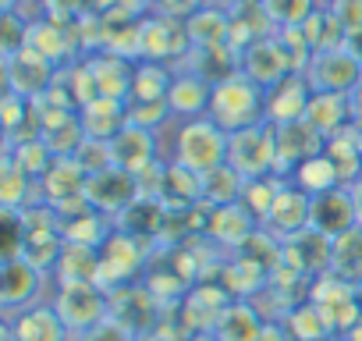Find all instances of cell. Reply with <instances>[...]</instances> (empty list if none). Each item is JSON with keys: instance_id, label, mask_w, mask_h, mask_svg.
I'll use <instances>...</instances> for the list:
<instances>
[{"instance_id": "6da1fadb", "label": "cell", "mask_w": 362, "mask_h": 341, "mask_svg": "<svg viewBox=\"0 0 362 341\" xmlns=\"http://www.w3.org/2000/svg\"><path fill=\"white\" fill-rule=\"evenodd\" d=\"M210 121H217L228 135L252 128L259 121H267V89L256 86L249 75L235 71L228 79H221L214 86V100H210Z\"/></svg>"}, {"instance_id": "7a4b0ae2", "label": "cell", "mask_w": 362, "mask_h": 341, "mask_svg": "<svg viewBox=\"0 0 362 341\" xmlns=\"http://www.w3.org/2000/svg\"><path fill=\"white\" fill-rule=\"evenodd\" d=\"M170 163L192 170V175H206V170L228 163V132L210 121V117H196V121H177V135H174V153Z\"/></svg>"}, {"instance_id": "3957f363", "label": "cell", "mask_w": 362, "mask_h": 341, "mask_svg": "<svg viewBox=\"0 0 362 341\" xmlns=\"http://www.w3.org/2000/svg\"><path fill=\"white\" fill-rule=\"evenodd\" d=\"M228 167H235L245 182L277 175V128L259 121L252 128L228 135Z\"/></svg>"}, {"instance_id": "277c9868", "label": "cell", "mask_w": 362, "mask_h": 341, "mask_svg": "<svg viewBox=\"0 0 362 341\" xmlns=\"http://www.w3.org/2000/svg\"><path fill=\"white\" fill-rule=\"evenodd\" d=\"M50 302L64 320V327L71 330V337L110 316V291L100 288L96 281H57Z\"/></svg>"}, {"instance_id": "5b68a950", "label": "cell", "mask_w": 362, "mask_h": 341, "mask_svg": "<svg viewBox=\"0 0 362 341\" xmlns=\"http://www.w3.org/2000/svg\"><path fill=\"white\" fill-rule=\"evenodd\" d=\"M146 270H149V242L114 228V235L100 249V288L117 291L124 284H135Z\"/></svg>"}, {"instance_id": "8992f818", "label": "cell", "mask_w": 362, "mask_h": 341, "mask_svg": "<svg viewBox=\"0 0 362 341\" xmlns=\"http://www.w3.org/2000/svg\"><path fill=\"white\" fill-rule=\"evenodd\" d=\"M309 302L320 309V316L327 320V327H330L334 337H344V334L362 320L355 284L344 281V277H337V274L316 277V281H313V291H309Z\"/></svg>"}, {"instance_id": "52a82bcc", "label": "cell", "mask_w": 362, "mask_h": 341, "mask_svg": "<svg viewBox=\"0 0 362 341\" xmlns=\"http://www.w3.org/2000/svg\"><path fill=\"white\" fill-rule=\"evenodd\" d=\"M305 79H309L313 93H341V96H348L362 82V61L348 47L320 50V54H313V61L305 68Z\"/></svg>"}, {"instance_id": "ba28073f", "label": "cell", "mask_w": 362, "mask_h": 341, "mask_svg": "<svg viewBox=\"0 0 362 341\" xmlns=\"http://www.w3.org/2000/svg\"><path fill=\"white\" fill-rule=\"evenodd\" d=\"M86 200H89L93 210H100V214H107L110 221H117V217L139 200V178L110 163L107 170H96V175H89V182H86Z\"/></svg>"}, {"instance_id": "9c48e42d", "label": "cell", "mask_w": 362, "mask_h": 341, "mask_svg": "<svg viewBox=\"0 0 362 341\" xmlns=\"http://www.w3.org/2000/svg\"><path fill=\"white\" fill-rule=\"evenodd\" d=\"M47 277L50 274H43L29 260H4V270H0V306H4V313L40 306L47 295Z\"/></svg>"}, {"instance_id": "30bf717a", "label": "cell", "mask_w": 362, "mask_h": 341, "mask_svg": "<svg viewBox=\"0 0 362 341\" xmlns=\"http://www.w3.org/2000/svg\"><path fill=\"white\" fill-rule=\"evenodd\" d=\"M4 61V82H8V93H18V96H25V100H40L50 86H54V79H57V64H50L47 57H40L33 47H25V50H18V54H11V57H0Z\"/></svg>"}, {"instance_id": "8fae6325", "label": "cell", "mask_w": 362, "mask_h": 341, "mask_svg": "<svg viewBox=\"0 0 362 341\" xmlns=\"http://www.w3.org/2000/svg\"><path fill=\"white\" fill-rule=\"evenodd\" d=\"M274 128H277V178H291L305 160L327 149V139L305 117L291 125H274Z\"/></svg>"}, {"instance_id": "7c38bea8", "label": "cell", "mask_w": 362, "mask_h": 341, "mask_svg": "<svg viewBox=\"0 0 362 341\" xmlns=\"http://www.w3.org/2000/svg\"><path fill=\"white\" fill-rule=\"evenodd\" d=\"M4 337L8 341H71V330L57 316L54 302H40L18 313H4Z\"/></svg>"}, {"instance_id": "4fadbf2b", "label": "cell", "mask_w": 362, "mask_h": 341, "mask_svg": "<svg viewBox=\"0 0 362 341\" xmlns=\"http://www.w3.org/2000/svg\"><path fill=\"white\" fill-rule=\"evenodd\" d=\"M192 50L185 22H174L163 15H146L142 18V61H163L174 64Z\"/></svg>"}, {"instance_id": "5bb4252c", "label": "cell", "mask_w": 362, "mask_h": 341, "mask_svg": "<svg viewBox=\"0 0 362 341\" xmlns=\"http://www.w3.org/2000/svg\"><path fill=\"white\" fill-rule=\"evenodd\" d=\"M309 228H313V196H305L302 189L284 182L270 207V217L263 221V231H270L277 242H288Z\"/></svg>"}, {"instance_id": "9a60e30c", "label": "cell", "mask_w": 362, "mask_h": 341, "mask_svg": "<svg viewBox=\"0 0 362 341\" xmlns=\"http://www.w3.org/2000/svg\"><path fill=\"white\" fill-rule=\"evenodd\" d=\"M110 156H114V167L128 170V175H142L146 167H153V163L163 160V153H160V135L128 121V125L110 139Z\"/></svg>"}, {"instance_id": "2e32d148", "label": "cell", "mask_w": 362, "mask_h": 341, "mask_svg": "<svg viewBox=\"0 0 362 341\" xmlns=\"http://www.w3.org/2000/svg\"><path fill=\"white\" fill-rule=\"evenodd\" d=\"M259 228H263V224H259L242 203H228V207L206 210L203 235H206L210 242H217L221 249H245V242H249Z\"/></svg>"}, {"instance_id": "e0dca14e", "label": "cell", "mask_w": 362, "mask_h": 341, "mask_svg": "<svg viewBox=\"0 0 362 341\" xmlns=\"http://www.w3.org/2000/svg\"><path fill=\"white\" fill-rule=\"evenodd\" d=\"M309 100H313V86L302 71H291L284 75L277 86L267 89V121L270 125H291V121H302L305 110H309Z\"/></svg>"}, {"instance_id": "ac0fdd59", "label": "cell", "mask_w": 362, "mask_h": 341, "mask_svg": "<svg viewBox=\"0 0 362 341\" xmlns=\"http://www.w3.org/2000/svg\"><path fill=\"white\" fill-rule=\"evenodd\" d=\"M238 71L249 75L256 86L270 89V86H277L284 75H291V64H288L284 50L277 47V40H274V36H263V40H256L249 50H242Z\"/></svg>"}, {"instance_id": "d6986e66", "label": "cell", "mask_w": 362, "mask_h": 341, "mask_svg": "<svg viewBox=\"0 0 362 341\" xmlns=\"http://www.w3.org/2000/svg\"><path fill=\"white\" fill-rule=\"evenodd\" d=\"M330 253H334V238L320 235L316 228H309V231H302V235L284 242V263H291L309 281L330 274Z\"/></svg>"}, {"instance_id": "ffe728a7", "label": "cell", "mask_w": 362, "mask_h": 341, "mask_svg": "<svg viewBox=\"0 0 362 341\" xmlns=\"http://www.w3.org/2000/svg\"><path fill=\"white\" fill-rule=\"evenodd\" d=\"M210 100H214V82H206V79L196 75V71H174L167 103H170V114H174L177 121L206 117V114H210Z\"/></svg>"}, {"instance_id": "44dd1931", "label": "cell", "mask_w": 362, "mask_h": 341, "mask_svg": "<svg viewBox=\"0 0 362 341\" xmlns=\"http://www.w3.org/2000/svg\"><path fill=\"white\" fill-rule=\"evenodd\" d=\"M135 64H139V61L121 57V54H110V50L93 54V57H89V68H93V79H96L100 96L128 103V100H132V82H135Z\"/></svg>"}, {"instance_id": "7402d4cb", "label": "cell", "mask_w": 362, "mask_h": 341, "mask_svg": "<svg viewBox=\"0 0 362 341\" xmlns=\"http://www.w3.org/2000/svg\"><path fill=\"white\" fill-rule=\"evenodd\" d=\"M358 224V214H355V200H351V189H334V192H323L313 200V228L327 238H341L344 231H351Z\"/></svg>"}, {"instance_id": "603a6c76", "label": "cell", "mask_w": 362, "mask_h": 341, "mask_svg": "<svg viewBox=\"0 0 362 341\" xmlns=\"http://www.w3.org/2000/svg\"><path fill=\"white\" fill-rule=\"evenodd\" d=\"M305 121H309L323 139H330V135L344 132L348 125H355V117H351V100L341 96V93H313L309 110H305Z\"/></svg>"}, {"instance_id": "cb8c5ba5", "label": "cell", "mask_w": 362, "mask_h": 341, "mask_svg": "<svg viewBox=\"0 0 362 341\" xmlns=\"http://www.w3.org/2000/svg\"><path fill=\"white\" fill-rule=\"evenodd\" d=\"M82 117V128L89 139H100V142H110L124 125H128V103L121 100H107V96H96L93 103H86L78 110Z\"/></svg>"}, {"instance_id": "d4e9b609", "label": "cell", "mask_w": 362, "mask_h": 341, "mask_svg": "<svg viewBox=\"0 0 362 341\" xmlns=\"http://www.w3.org/2000/svg\"><path fill=\"white\" fill-rule=\"evenodd\" d=\"M185 33L192 47H231V11L206 4L185 22Z\"/></svg>"}, {"instance_id": "484cf974", "label": "cell", "mask_w": 362, "mask_h": 341, "mask_svg": "<svg viewBox=\"0 0 362 341\" xmlns=\"http://www.w3.org/2000/svg\"><path fill=\"white\" fill-rule=\"evenodd\" d=\"M323 153L334 160V167H337V175H341V185H344V189H351V185L362 178V146H358V125H348L344 132L330 135Z\"/></svg>"}, {"instance_id": "4316f807", "label": "cell", "mask_w": 362, "mask_h": 341, "mask_svg": "<svg viewBox=\"0 0 362 341\" xmlns=\"http://www.w3.org/2000/svg\"><path fill=\"white\" fill-rule=\"evenodd\" d=\"M0 203H4V210H29L40 200V182L33 175H25V170L4 153V170H0Z\"/></svg>"}, {"instance_id": "83f0119b", "label": "cell", "mask_w": 362, "mask_h": 341, "mask_svg": "<svg viewBox=\"0 0 362 341\" xmlns=\"http://www.w3.org/2000/svg\"><path fill=\"white\" fill-rule=\"evenodd\" d=\"M263 323H267V320L256 313L252 302L235 299V302L224 309V316H221V323L214 327V334H217L221 341H256L259 330H263Z\"/></svg>"}, {"instance_id": "f1b7e54d", "label": "cell", "mask_w": 362, "mask_h": 341, "mask_svg": "<svg viewBox=\"0 0 362 341\" xmlns=\"http://www.w3.org/2000/svg\"><path fill=\"white\" fill-rule=\"evenodd\" d=\"M174 82V68L163 61H139L135 64V82H132V100L128 103H156L167 100Z\"/></svg>"}, {"instance_id": "f546056e", "label": "cell", "mask_w": 362, "mask_h": 341, "mask_svg": "<svg viewBox=\"0 0 362 341\" xmlns=\"http://www.w3.org/2000/svg\"><path fill=\"white\" fill-rule=\"evenodd\" d=\"M295 189H302L305 196H323V192H334V189H341V175H337V167H334V160L327 156V153H320V156H313V160H305L295 175L288 178Z\"/></svg>"}, {"instance_id": "4dcf8cb0", "label": "cell", "mask_w": 362, "mask_h": 341, "mask_svg": "<svg viewBox=\"0 0 362 341\" xmlns=\"http://www.w3.org/2000/svg\"><path fill=\"white\" fill-rule=\"evenodd\" d=\"M330 274H337V277H344L351 284H362V224H355L351 231L334 238Z\"/></svg>"}, {"instance_id": "1f68e13d", "label": "cell", "mask_w": 362, "mask_h": 341, "mask_svg": "<svg viewBox=\"0 0 362 341\" xmlns=\"http://www.w3.org/2000/svg\"><path fill=\"white\" fill-rule=\"evenodd\" d=\"M199 182H203V207H206V210H214V207H228V203H238L242 185H245V178L238 175L235 167H228V163L206 170Z\"/></svg>"}, {"instance_id": "d6a6232c", "label": "cell", "mask_w": 362, "mask_h": 341, "mask_svg": "<svg viewBox=\"0 0 362 341\" xmlns=\"http://www.w3.org/2000/svg\"><path fill=\"white\" fill-rule=\"evenodd\" d=\"M57 281H96L100 284V253L86 245L64 242L61 260H57Z\"/></svg>"}, {"instance_id": "836d02e7", "label": "cell", "mask_w": 362, "mask_h": 341, "mask_svg": "<svg viewBox=\"0 0 362 341\" xmlns=\"http://www.w3.org/2000/svg\"><path fill=\"white\" fill-rule=\"evenodd\" d=\"M302 29V36H305V43L313 47V54H320V50H334V47H344V29H341V22L327 11V4H320L309 18H305V25H298Z\"/></svg>"}, {"instance_id": "e575fe53", "label": "cell", "mask_w": 362, "mask_h": 341, "mask_svg": "<svg viewBox=\"0 0 362 341\" xmlns=\"http://www.w3.org/2000/svg\"><path fill=\"white\" fill-rule=\"evenodd\" d=\"M288 178H277V175H267V178H252V182H245L242 185V196H238V203L263 224L267 217H270V207H274V200H277V192H281V185H284Z\"/></svg>"}, {"instance_id": "d590c367", "label": "cell", "mask_w": 362, "mask_h": 341, "mask_svg": "<svg viewBox=\"0 0 362 341\" xmlns=\"http://www.w3.org/2000/svg\"><path fill=\"white\" fill-rule=\"evenodd\" d=\"M284 327H288L291 341H323V337H334L330 327H327V320L320 316V309H316L309 299L298 302V306L284 316Z\"/></svg>"}, {"instance_id": "8d00e7d4", "label": "cell", "mask_w": 362, "mask_h": 341, "mask_svg": "<svg viewBox=\"0 0 362 341\" xmlns=\"http://www.w3.org/2000/svg\"><path fill=\"white\" fill-rule=\"evenodd\" d=\"M4 153L25 170V175H33L36 182L47 175V170L54 167V153H50V146L43 142V139H33V142H18V146H4Z\"/></svg>"}, {"instance_id": "74e56055", "label": "cell", "mask_w": 362, "mask_h": 341, "mask_svg": "<svg viewBox=\"0 0 362 341\" xmlns=\"http://www.w3.org/2000/svg\"><path fill=\"white\" fill-rule=\"evenodd\" d=\"M274 29H298L320 8V0H259Z\"/></svg>"}, {"instance_id": "f35d334b", "label": "cell", "mask_w": 362, "mask_h": 341, "mask_svg": "<svg viewBox=\"0 0 362 341\" xmlns=\"http://www.w3.org/2000/svg\"><path fill=\"white\" fill-rule=\"evenodd\" d=\"M274 40H277V47L284 50L291 71H302V75H305V68H309V61H313V47L305 43L302 29H274Z\"/></svg>"}, {"instance_id": "ab89813d", "label": "cell", "mask_w": 362, "mask_h": 341, "mask_svg": "<svg viewBox=\"0 0 362 341\" xmlns=\"http://www.w3.org/2000/svg\"><path fill=\"white\" fill-rule=\"evenodd\" d=\"M0 29H4V43H0V54L4 57H11V54L29 47V29L33 25H25L18 15H0Z\"/></svg>"}, {"instance_id": "60d3db41", "label": "cell", "mask_w": 362, "mask_h": 341, "mask_svg": "<svg viewBox=\"0 0 362 341\" xmlns=\"http://www.w3.org/2000/svg\"><path fill=\"white\" fill-rule=\"evenodd\" d=\"M43 8H47V18H50V22L75 25L82 15L93 11V0H43Z\"/></svg>"}, {"instance_id": "b9f144b4", "label": "cell", "mask_w": 362, "mask_h": 341, "mask_svg": "<svg viewBox=\"0 0 362 341\" xmlns=\"http://www.w3.org/2000/svg\"><path fill=\"white\" fill-rule=\"evenodd\" d=\"M75 160L86 167V175H96V170H107L114 163L110 156V142H100V139H86L82 149L75 153Z\"/></svg>"}, {"instance_id": "7bdbcfd3", "label": "cell", "mask_w": 362, "mask_h": 341, "mask_svg": "<svg viewBox=\"0 0 362 341\" xmlns=\"http://www.w3.org/2000/svg\"><path fill=\"white\" fill-rule=\"evenodd\" d=\"M206 4H210V0H153V11L149 15H163V18H174V22H189Z\"/></svg>"}, {"instance_id": "ee69618b", "label": "cell", "mask_w": 362, "mask_h": 341, "mask_svg": "<svg viewBox=\"0 0 362 341\" xmlns=\"http://www.w3.org/2000/svg\"><path fill=\"white\" fill-rule=\"evenodd\" d=\"M327 11L341 22L344 36L362 29V0H327Z\"/></svg>"}, {"instance_id": "f6af8a7d", "label": "cell", "mask_w": 362, "mask_h": 341, "mask_svg": "<svg viewBox=\"0 0 362 341\" xmlns=\"http://www.w3.org/2000/svg\"><path fill=\"white\" fill-rule=\"evenodd\" d=\"M71 341H135V334H132L124 323H117L114 316H107L103 323H96V327H89V330L75 334Z\"/></svg>"}, {"instance_id": "bcb514c9", "label": "cell", "mask_w": 362, "mask_h": 341, "mask_svg": "<svg viewBox=\"0 0 362 341\" xmlns=\"http://www.w3.org/2000/svg\"><path fill=\"white\" fill-rule=\"evenodd\" d=\"M256 341H291V334H288L284 323H263V330H259Z\"/></svg>"}, {"instance_id": "7dc6e473", "label": "cell", "mask_w": 362, "mask_h": 341, "mask_svg": "<svg viewBox=\"0 0 362 341\" xmlns=\"http://www.w3.org/2000/svg\"><path fill=\"white\" fill-rule=\"evenodd\" d=\"M348 100H351V117H355V125L362 128V82L348 93Z\"/></svg>"}, {"instance_id": "c3c4849f", "label": "cell", "mask_w": 362, "mask_h": 341, "mask_svg": "<svg viewBox=\"0 0 362 341\" xmlns=\"http://www.w3.org/2000/svg\"><path fill=\"white\" fill-rule=\"evenodd\" d=\"M351 200H355V214H358V224H362V178L351 185Z\"/></svg>"}, {"instance_id": "681fc988", "label": "cell", "mask_w": 362, "mask_h": 341, "mask_svg": "<svg viewBox=\"0 0 362 341\" xmlns=\"http://www.w3.org/2000/svg\"><path fill=\"white\" fill-rule=\"evenodd\" d=\"M341 341H362V320H358V323H355V327H351V330L341 337Z\"/></svg>"}, {"instance_id": "f907efd6", "label": "cell", "mask_w": 362, "mask_h": 341, "mask_svg": "<svg viewBox=\"0 0 362 341\" xmlns=\"http://www.w3.org/2000/svg\"><path fill=\"white\" fill-rule=\"evenodd\" d=\"M135 341H174V337H163L160 330H149V334H139Z\"/></svg>"}, {"instance_id": "816d5d0a", "label": "cell", "mask_w": 362, "mask_h": 341, "mask_svg": "<svg viewBox=\"0 0 362 341\" xmlns=\"http://www.w3.org/2000/svg\"><path fill=\"white\" fill-rule=\"evenodd\" d=\"M189 341H221V337H217V334H214V330H206V334H192V337H189Z\"/></svg>"}, {"instance_id": "f5cc1de1", "label": "cell", "mask_w": 362, "mask_h": 341, "mask_svg": "<svg viewBox=\"0 0 362 341\" xmlns=\"http://www.w3.org/2000/svg\"><path fill=\"white\" fill-rule=\"evenodd\" d=\"M355 291H358V309H362V284H355Z\"/></svg>"}, {"instance_id": "db71d44e", "label": "cell", "mask_w": 362, "mask_h": 341, "mask_svg": "<svg viewBox=\"0 0 362 341\" xmlns=\"http://www.w3.org/2000/svg\"><path fill=\"white\" fill-rule=\"evenodd\" d=\"M358 146H362V128H358Z\"/></svg>"}]
</instances>
